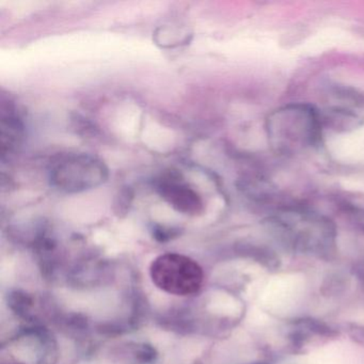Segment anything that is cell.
Instances as JSON below:
<instances>
[{
    "mask_svg": "<svg viewBox=\"0 0 364 364\" xmlns=\"http://www.w3.org/2000/svg\"><path fill=\"white\" fill-rule=\"evenodd\" d=\"M268 140L276 152L294 155L318 146L321 121L318 112L306 104L279 108L266 122Z\"/></svg>",
    "mask_w": 364,
    "mask_h": 364,
    "instance_id": "6da1fadb",
    "label": "cell"
},
{
    "mask_svg": "<svg viewBox=\"0 0 364 364\" xmlns=\"http://www.w3.org/2000/svg\"><path fill=\"white\" fill-rule=\"evenodd\" d=\"M109 170L102 159L85 153L68 154L52 164L50 181L53 187L65 193L90 191L107 182Z\"/></svg>",
    "mask_w": 364,
    "mask_h": 364,
    "instance_id": "7a4b0ae2",
    "label": "cell"
},
{
    "mask_svg": "<svg viewBox=\"0 0 364 364\" xmlns=\"http://www.w3.org/2000/svg\"><path fill=\"white\" fill-rule=\"evenodd\" d=\"M151 278L161 291L176 296L199 291L203 283L201 266L191 257L178 253L159 255L151 264Z\"/></svg>",
    "mask_w": 364,
    "mask_h": 364,
    "instance_id": "3957f363",
    "label": "cell"
},
{
    "mask_svg": "<svg viewBox=\"0 0 364 364\" xmlns=\"http://www.w3.org/2000/svg\"><path fill=\"white\" fill-rule=\"evenodd\" d=\"M157 191L176 212L191 216L203 212L204 203L201 196L180 180L178 176H169L159 181Z\"/></svg>",
    "mask_w": 364,
    "mask_h": 364,
    "instance_id": "277c9868",
    "label": "cell"
},
{
    "mask_svg": "<svg viewBox=\"0 0 364 364\" xmlns=\"http://www.w3.org/2000/svg\"><path fill=\"white\" fill-rule=\"evenodd\" d=\"M1 153L11 154L21 144L23 137V124L21 119L9 109L7 114H1Z\"/></svg>",
    "mask_w": 364,
    "mask_h": 364,
    "instance_id": "5b68a950",
    "label": "cell"
}]
</instances>
